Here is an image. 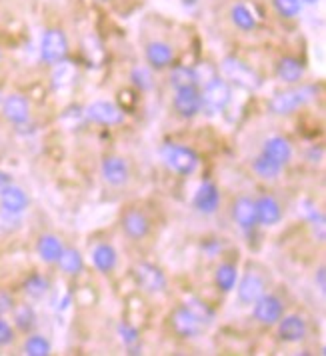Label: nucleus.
I'll return each mask as SVG.
<instances>
[{
    "mask_svg": "<svg viewBox=\"0 0 326 356\" xmlns=\"http://www.w3.org/2000/svg\"><path fill=\"white\" fill-rule=\"evenodd\" d=\"M163 161L166 162V166L170 170H174L177 175H182V177L193 175L196 168H198V164H200V159H198V154H196L193 148L174 145V143L164 145Z\"/></svg>",
    "mask_w": 326,
    "mask_h": 356,
    "instance_id": "1",
    "label": "nucleus"
},
{
    "mask_svg": "<svg viewBox=\"0 0 326 356\" xmlns=\"http://www.w3.org/2000/svg\"><path fill=\"white\" fill-rule=\"evenodd\" d=\"M316 92L318 90L314 86H300L286 92H278L270 98V111L275 114H291L298 111L300 106L309 104L310 100H314Z\"/></svg>",
    "mask_w": 326,
    "mask_h": 356,
    "instance_id": "2",
    "label": "nucleus"
},
{
    "mask_svg": "<svg viewBox=\"0 0 326 356\" xmlns=\"http://www.w3.org/2000/svg\"><path fill=\"white\" fill-rule=\"evenodd\" d=\"M230 98H232V90L230 84L218 76H212L211 81L204 84V90L200 95L202 100V111L206 113H222L229 106Z\"/></svg>",
    "mask_w": 326,
    "mask_h": 356,
    "instance_id": "3",
    "label": "nucleus"
},
{
    "mask_svg": "<svg viewBox=\"0 0 326 356\" xmlns=\"http://www.w3.org/2000/svg\"><path fill=\"white\" fill-rule=\"evenodd\" d=\"M66 54H68V40H66V34L58 29H50L42 36V42H40V56L44 63L49 65H56L60 60H65Z\"/></svg>",
    "mask_w": 326,
    "mask_h": 356,
    "instance_id": "4",
    "label": "nucleus"
},
{
    "mask_svg": "<svg viewBox=\"0 0 326 356\" xmlns=\"http://www.w3.org/2000/svg\"><path fill=\"white\" fill-rule=\"evenodd\" d=\"M84 116L90 122L104 124V127H115V124H120L124 120V113L108 100H97V102L88 104L84 111Z\"/></svg>",
    "mask_w": 326,
    "mask_h": 356,
    "instance_id": "5",
    "label": "nucleus"
},
{
    "mask_svg": "<svg viewBox=\"0 0 326 356\" xmlns=\"http://www.w3.org/2000/svg\"><path fill=\"white\" fill-rule=\"evenodd\" d=\"M222 72L229 76L230 81L236 82V84H241V86H245V88H259L261 86V79H259V74L252 70V68H248L245 63H241L238 58H225V63H222Z\"/></svg>",
    "mask_w": 326,
    "mask_h": 356,
    "instance_id": "6",
    "label": "nucleus"
},
{
    "mask_svg": "<svg viewBox=\"0 0 326 356\" xmlns=\"http://www.w3.org/2000/svg\"><path fill=\"white\" fill-rule=\"evenodd\" d=\"M134 276H136V282L140 284V289H145L147 292H163L166 289V276L164 273L150 264V262H140L134 266Z\"/></svg>",
    "mask_w": 326,
    "mask_h": 356,
    "instance_id": "7",
    "label": "nucleus"
},
{
    "mask_svg": "<svg viewBox=\"0 0 326 356\" xmlns=\"http://www.w3.org/2000/svg\"><path fill=\"white\" fill-rule=\"evenodd\" d=\"M284 314V305L275 294H262L254 302V318L261 324H277Z\"/></svg>",
    "mask_w": 326,
    "mask_h": 356,
    "instance_id": "8",
    "label": "nucleus"
},
{
    "mask_svg": "<svg viewBox=\"0 0 326 356\" xmlns=\"http://www.w3.org/2000/svg\"><path fill=\"white\" fill-rule=\"evenodd\" d=\"M172 328L182 339H190L202 330V323L190 308L180 307L172 312Z\"/></svg>",
    "mask_w": 326,
    "mask_h": 356,
    "instance_id": "9",
    "label": "nucleus"
},
{
    "mask_svg": "<svg viewBox=\"0 0 326 356\" xmlns=\"http://www.w3.org/2000/svg\"><path fill=\"white\" fill-rule=\"evenodd\" d=\"M174 111L182 118H193V116H196V114L202 111V100H200V92L196 90V86H188V88L177 90Z\"/></svg>",
    "mask_w": 326,
    "mask_h": 356,
    "instance_id": "10",
    "label": "nucleus"
},
{
    "mask_svg": "<svg viewBox=\"0 0 326 356\" xmlns=\"http://www.w3.org/2000/svg\"><path fill=\"white\" fill-rule=\"evenodd\" d=\"M232 218H234V222L243 228L245 232H250L252 228L259 225L254 200L248 198V196H241V198L234 202V207H232Z\"/></svg>",
    "mask_w": 326,
    "mask_h": 356,
    "instance_id": "11",
    "label": "nucleus"
},
{
    "mask_svg": "<svg viewBox=\"0 0 326 356\" xmlns=\"http://www.w3.org/2000/svg\"><path fill=\"white\" fill-rule=\"evenodd\" d=\"M220 204V193L212 182H202L195 195V209L200 214H214Z\"/></svg>",
    "mask_w": 326,
    "mask_h": 356,
    "instance_id": "12",
    "label": "nucleus"
},
{
    "mask_svg": "<svg viewBox=\"0 0 326 356\" xmlns=\"http://www.w3.org/2000/svg\"><path fill=\"white\" fill-rule=\"evenodd\" d=\"M100 170H102L104 180L108 184H113V186H122L129 180V164H127L124 159H120V156H106L102 161Z\"/></svg>",
    "mask_w": 326,
    "mask_h": 356,
    "instance_id": "13",
    "label": "nucleus"
},
{
    "mask_svg": "<svg viewBox=\"0 0 326 356\" xmlns=\"http://www.w3.org/2000/svg\"><path fill=\"white\" fill-rule=\"evenodd\" d=\"M256 207V220L262 227H275L282 218V209L278 204L275 196H261L259 200H254Z\"/></svg>",
    "mask_w": 326,
    "mask_h": 356,
    "instance_id": "14",
    "label": "nucleus"
},
{
    "mask_svg": "<svg viewBox=\"0 0 326 356\" xmlns=\"http://www.w3.org/2000/svg\"><path fill=\"white\" fill-rule=\"evenodd\" d=\"M262 154L270 161H275L280 166L288 164L291 159H293V146L286 138L282 136H270L264 140V146H262Z\"/></svg>",
    "mask_w": 326,
    "mask_h": 356,
    "instance_id": "15",
    "label": "nucleus"
},
{
    "mask_svg": "<svg viewBox=\"0 0 326 356\" xmlns=\"http://www.w3.org/2000/svg\"><path fill=\"white\" fill-rule=\"evenodd\" d=\"M0 204H2V211L6 212L8 216H18L28 209V196L26 193L20 188L10 184L2 195H0Z\"/></svg>",
    "mask_w": 326,
    "mask_h": 356,
    "instance_id": "16",
    "label": "nucleus"
},
{
    "mask_svg": "<svg viewBox=\"0 0 326 356\" xmlns=\"http://www.w3.org/2000/svg\"><path fill=\"white\" fill-rule=\"evenodd\" d=\"M278 337L284 342H300L307 339V323L298 314H288L278 321Z\"/></svg>",
    "mask_w": 326,
    "mask_h": 356,
    "instance_id": "17",
    "label": "nucleus"
},
{
    "mask_svg": "<svg viewBox=\"0 0 326 356\" xmlns=\"http://www.w3.org/2000/svg\"><path fill=\"white\" fill-rule=\"evenodd\" d=\"M236 294H238V300L243 305H254L264 294V280L256 273H248V275L243 276Z\"/></svg>",
    "mask_w": 326,
    "mask_h": 356,
    "instance_id": "18",
    "label": "nucleus"
},
{
    "mask_svg": "<svg viewBox=\"0 0 326 356\" xmlns=\"http://www.w3.org/2000/svg\"><path fill=\"white\" fill-rule=\"evenodd\" d=\"M2 114L13 124L26 122L28 120V114H31L28 100L24 97H20V95H10V97L4 100V104H2Z\"/></svg>",
    "mask_w": 326,
    "mask_h": 356,
    "instance_id": "19",
    "label": "nucleus"
},
{
    "mask_svg": "<svg viewBox=\"0 0 326 356\" xmlns=\"http://www.w3.org/2000/svg\"><path fill=\"white\" fill-rule=\"evenodd\" d=\"M122 230L127 232V236H131L134 241H140V238H145L148 234L150 222H148V218L142 212L131 211L127 212L124 218H122Z\"/></svg>",
    "mask_w": 326,
    "mask_h": 356,
    "instance_id": "20",
    "label": "nucleus"
},
{
    "mask_svg": "<svg viewBox=\"0 0 326 356\" xmlns=\"http://www.w3.org/2000/svg\"><path fill=\"white\" fill-rule=\"evenodd\" d=\"M147 60L148 65L152 66V68H166V66L172 63V58H174V50L170 44H166V42H150L147 44Z\"/></svg>",
    "mask_w": 326,
    "mask_h": 356,
    "instance_id": "21",
    "label": "nucleus"
},
{
    "mask_svg": "<svg viewBox=\"0 0 326 356\" xmlns=\"http://www.w3.org/2000/svg\"><path fill=\"white\" fill-rule=\"evenodd\" d=\"M304 74V65L298 60V58H293V56H284L280 63L277 65V76L278 81L286 82V84H294L302 79Z\"/></svg>",
    "mask_w": 326,
    "mask_h": 356,
    "instance_id": "22",
    "label": "nucleus"
},
{
    "mask_svg": "<svg viewBox=\"0 0 326 356\" xmlns=\"http://www.w3.org/2000/svg\"><path fill=\"white\" fill-rule=\"evenodd\" d=\"M63 250H65V246H63V243L54 234L40 236L38 244H36V252H38V257L44 260V262H56V260L60 259Z\"/></svg>",
    "mask_w": 326,
    "mask_h": 356,
    "instance_id": "23",
    "label": "nucleus"
},
{
    "mask_svg": "<svg viewBox=\"0 0 326 356\" xmlns=\"http://www.w3.org/2000/svg\"><path fill=\"white\" fill-rule=\"evenodd\" d=\"M92 262L100 273H111L116 266V250L111 244H98L92 250Z\"/></svg>",
    "mask_w": 326,
    "mask_h": 356,
    "instance_id": "24",
    "label": "nucleus"
},
{
    "mask_svg": "<svg viewBox=\"0 0 326 356\" xmlns=\"http://www.w3.org/2000/svg\"><path fill=\"white\" fill-rule=\"evenodd\" d=\"M74 81H76V66L72 63H68L65 58L54 65V70H52V86L54 88H66Z\"/></svg>",
    "mask_w": 326,
    "mask_h": 356,
    "instance_id": "25",
    "label": "nucleus"
},
{
    "mask_svg": "<svg viewBox=\"0 0 326 356\" xmlns=\"http://www.w3.org/2000/svg\"><path fill=\"white\" fill-rule=\"evenodd\" d=\"M196 84H198L196 68H190V66H174L172 68V72H170V86L174 90L196 86Z\"/></svg>",
    "mask_w": 326,
    "mask_h": 356,
    "instance_id": "26",
    "label": "nucleus"
},
{
    "mask_svg": "<svg viewBox=\"0 0 326 356\" xmlns=\"http://www.w3.org/2000/svg\"><path fill=\"white\" fill-rule=\"evenodd\" d=\"M58 266L63 268V273L66 275H79L84 266V260H82V254L76 250V248H65L60 259L56 260Z\"/></svg>",
    "mask_w": 326,
    "mask_h": 356,
    "instance_id": "27",
    "label": "nucleus"
},
{
    "mask_svg": "<svg viewBox=\"0 0 326 356\" xmlns=\"http://www.w3.org/2000/svg\"><path fill=\"white\" fill-rule=\"evenodd\" d=\"M236 278H238V270L234 264L230 262H222L218 268H216V284L222 292H230L236 286Z\"/></svg>",
    "mask_w": 326,
    "mask_h": 356,
    "instance_id": "28",
    "label": "nucleus"
},
{
    "mask_svg": "<svg viewBox=\"0 0 326 356\" xmlns=\"http://www.w3.org/2000/svg\"><path fill=\"white\" fill-rule=\"evenodd\" d=\"M232 22L241 29V31H252L256 26V18L250 13V8L245 4H234L230 10Z\"/></svg>",
    "mask_w": 326,
    "mask_h": 356,
    "instance_id": "29",
    "label": "nucleus"
},
{
    "mask_svg": "<svg viewBox=\"0 0 326 356\" xmlns=\"http://www.w3.org/2000/svg\"><path fill=\"white\" fill-rule=\"evenodd\" d=\"M252 170L261 178H264V180H272V178H277L280 175L282 166L277 164L275 161H270V159H266L264 154H261L252 162Z\"/></svg>",
    "mask_w": 326,
    "mask_h": 356,
    "instance_id": "30",
    "label": "nucleus"
},
{
    "mask_svg": "<svg viewBox=\"0 0 326 356\" xmlns=\"http://www.w3.org/2000/svg\"><path fill=\"white\" fill-rule=\"evenodd\" d=\"M24 292H26L31 298L38 300V298H42V296L49 292V280L40 275L28 276L26 282H24Z\"/></svg>",
    "mask_w": 326,
    "mask_h": 356,
    "instance_id": "31",
    "label": "nucleus"
},
{
    "mask_svg": "<svg viewBox=\"0 0 326 356\" xmlns=\"http://www.w3.org/2000/svg\"><path fill=\"white\" fill-rule=\"evenodd\" d=\"M131 81L142 92H147L154 86V76H152L150 68H147V66H134L131 72Z\"/></svg>",
    "mask_w": 326,
    "mask_h": 356,
    "instance_id": "32",
    "label": "nucleus"
},
{
    "mask_svg": "<svg viewBox=\"0 0 326 356\" xmlns=\"http://www.w3.org/2000/svg\"><path fill=\"white\" fill-rule=\"evenodd\" d=\"M24 355L28 356H49L50 355V342L40 334H33L31 339L24 342Z\"/></svg>",
    "mask_w": 326,
    "mask_h": 356,
    "instance_id": "33",
    "label": "nucleus"
},
{
    "mask_svg": "<svg viewBox=\"0 0 326 356\" xmlns=\"http://www.w3.org/2000/svg\"><path fill=\"white\" fill-rule=\"evenodd\" d=\"M15 324H17L20 330L28 332L34 324H36V314H34L33 307H28V305L18 307L17 310H15Z\"/></svg>",
    "mask_w": 326,
    "mask_h": 356,
    "instance_id": "34",
    "label": "nucleus"
},
{
    "mask_svg": "<svg viewBox=\"0 0 326 356\" xmlns=\"http://www.w3.org/2000/svg\"><path fill=\"white\" fill-rule=\"evenodd\" d=\"M118 334H120V340L124 342V346L131 350V355H138V330L132 328L131 324H120L118 326Z\"/></svg>",
    "mask_w": 326,
    "mask_h": 356,
    "instance_id": "35",
    "label": "nucleus"
},
{
    "mask_svg": "<svg viewBox=\"0 0 326 356\" xmlns=\"http://www.w3.org/2000/svg\"><path fill=\"white\" fill-rule=\"evenodd\" d=\"M272 2H275V8L278 10V15L284 18L298 17V13L302 8L300 0H272Z\"/></svg>",
    "mask_w": 326,
    "mask_h": 356,
    "instance_id": "36",
    "label": "nucleus"
},
{
    "mask_svg": "<svg viewBox=\"0 0 326 356\" xmlns=\"http://www.w3.org/2000/svg\"><path fill=\"white\" fill-rule=\"evenodd\" d=\"M186 308H190L193 312H195L196 316L200 318V323H211L212 318H214V312H212L211 308L206 307L204 302H200L198 298H188L186 300V305H184Z\"/></svg>",
    "mask_w": 326,
    "mask_h": 356,
    "instance_id": "37",
    "label": "nucleus"
},
{
    "mask_svg": "<svg viewBox=\"0 0 326 356\" xmlns=\"http://www.w3.org/2000/svg\"><path fill=\"white\" fill-rule=\"evenodd\" d=\"M13 340H15V330H13V326L6 323V321L0 318V346H6V344H10Z\"/></svg>",
    "mask_w": 326,
    "mask_h": 356,
    "instance_id": "38",
    "label": "nucleus"
},
{
    "mask_svg": "<svg viewBox=\"0 0 326 356\" xmlns=\"http://www.w3.org/2000/svg\"><path fill=\"white\" fill-rule=\"evenodd\" d=\"M8 310H13V298H10L8 292L0 291V314H4Z\"/></svg>",
    "mask_w": 326,
    "mask_h": 356,
    "instance_id": "39",
    "label": "nucleus"
},
{
    "mask_svg": "<svg viewBox=\"0 0 326 356\" xmlns=\"http://www.w3.org/2000/svg\"><path fill=\"white\" fill-rule=\"evenodd\" d=\"M10 184H13V178H10V175H8V172H4V170H0V195H2Z\"/></svg>",
    "mask_w": 326,
    "mask_h": 356,
    "instance_id": "40",
    "label": "nucleus"
},
{
    "mask_svg": "<svg viewBox=\"0 0 326 356\" xmlns=\"http://www.w3.org/2000/svg\"><path fill=\"white\" fill-rule=\"evenodd\" d=\"M316 282H318V291L325 292L326 291V273H325V268H320V270L316 273Z\"/></svg>",
    "mask_w": 326,
    "mask_h": 356,
    "instance_id": "41",
    "label": "nucleus"
},
{
    "mask_svg": "<svg viewBox=\"0 0 326 356\" xmlns=\"http://www.w3.org/2000/svg\"><path fill=\"white\" fill-rule=\"evenodd\" d=\"M307 4H314V2H318V0H304Z\"/></svg>",
    "mask_w": 326,
    "mask_h": 356,
    "instance_id": "42",
    "label": "nucleus"
},
{
    "mask_svg": "<svg viewBox=\"0 0 326 356\" xmlns=\"http://www.w3.org/2000/svg\"><path fill=\"white\" fill-rule=\"evenodd\" d=\"M184 2H196V0H184Z\"/></svg>",
    "mask_w": 326,
    "mask_h": 356,
    "instance_id": "43",
    "label": "nucleus"
}]
</instances>
